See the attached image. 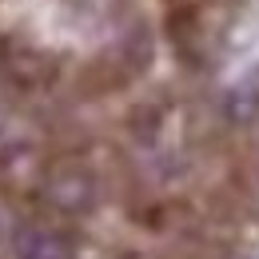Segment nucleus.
I'll use <instances>...</instances> for the list:
<instances>
[{
    "mask_svg": "<svg viewBox=\"0 0 259 259\" xmlns=\"http://www.w3.org/2000/svg\"><path fill=\"white\" fill-rule=\"evenodd\" d=\"M44 195L56 211L64 215H84L96 207V176L80 163H60L44 176Z\"/></svg>",
    "mask_w": 259,
    "mask_h": 259,
    "instance_id": "obj_1",
    "label": "nucleus"
},
{
    "mask_svg": "<svg viewBox=\"0 0 259 259\" xmlns=\"http://www.w3.org/2000/svg\"><path fill=\"white\" fill-rule=\"evenodd\" d=\"M12 251L16 259H72V243L48 227H20L12 235Z\"/></svg>",
    "mask_w": 259,
    "mask_h": 259,
    "instance_id": "obj_2",
    "label": "nucleus"
},
{
    "mask_svg": "<svg viewBox=\"0 0 259 259\" xmlns=\"http://www.w3.org/2000/svg\"><path fill=\"white\" fill-rule=\"evenodd\" d=\"M224 112L231 124H239V128H247V124H255L259 120V64L247 68L235 84H231V92L224 100Z\"/></svg>",
    "mask_w": 259,
    "mask_h": 259,
    "instance_id": "obj_3",
    "label": "nucleus"
},
{
    "mask_svg": "<svg viewBox=\"0 0 259 259\" xmlns=\"http://www.w3.org/2000/svg\"><path fill=\"white\" fill-rule=\"evenodd\" d=\"M128 259H144V255H128Z\"/></svg>",
    "mask_w": 259,
    "mask_h": 259,
    "instance_id": "obj_4",
    "label": "nucleus"
},
{
    "mask_svg": "<svg viewBox=\"0 0 259 259\" xmlns=\"http://www.w3.org/2000/svg\"><path fill=\"white\" fill-rule=\"evenodd\" d=\"M0 235H4V227H0Z\"/></svg>",
    "mask_w": 259,
    "mask_h": 259,
    "instance_id": "obj_5",
    "label": "nucleus"
}]
</instances>
